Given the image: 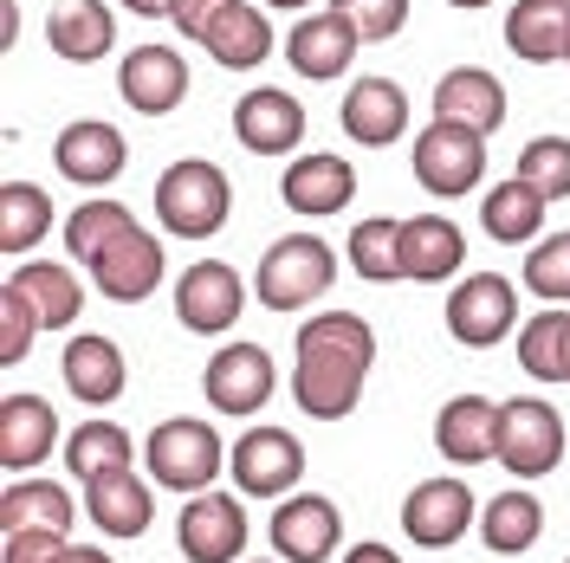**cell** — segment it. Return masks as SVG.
<instances>
[{"label":"cell","instance_id":"1","mask_svg":"<svg viewBox=\"0 0 570 563\" xmlns=\"http://www.w3.org/2000/svg\"><path fill=\"white\" fill-rule=\"evenodd\" d=\"M376 363V330L356 312H318L298 324V369H292V395L298 415L312 422H344Z\"/></svg>","mask_w":570,"mask_h":563},{"label":"cell","instance_id":"2","mask_svg":"<svg viewBox=\"0 0 570 563\" xmlns=\"http://www.w3.org/2000/svg\"><path fill=\"white\" fill-rule=\"evenodd\" d=\"M227 208H234V181H227V169H214L202 156L169 162L163 181H156V220L176 240H214L227 227Z\"/></svg>","mask_w":570,"mask_h":563},{"label":"cell","instance_id":"3","mask_svg":"<svg viewBox=\"0 0 570 563\" xmlns=\"http://www.w3.org/2000/svg\"><path fill=\"white\" fill-rule=\"evenodd\" d=\"M337 285V253L318 234H285L266 247L259 273H253V298L266 312H305L312 298H324Z\"/></svg>","mask_w":570,"mask_h":563},{"label":"cell","instance_id":"4","mask_svg":"<svg viewBox=\"0 0 570 563\" xmlns=\"http://www.w3.org/2000/svg\"><path fill=\"white\" fill-rule=\"evenodd\" d=\"M409 169H415V181H422L434 201H461V195H473L480 176H487V137L466 130V124L434 117V124L415 130V142H409Z\"/></svg>","mask_w":570,"mask_h":563},{"label":"cell","instance_id":"5","mask_svg":"<svg viewBox=\"0 0 570 563\" xmlns=\"http://www.w3.org/2000/svg\"><path fill=\"white\" fill-rule=\"evenodd\" d=\"M220 466H227V447H220L214 422L169 415V422L149 427V480L156 486H169V493H208Z\"/></svg>","mask_w":570,"mask_h":563},{"label":"cell","instance_id":"6","mask_svg":"<svg viewBox=\"0 0 570 563\" xmlns=\"http://www.w3.org/2000/svg\"><path fill=\"white\" fill-rule=\"evenodd\" d=\"M564 460V415L538 395L499 402V466L519 480H544Z\"/></svg>","mask_w":570,"mask_h":563},{"label":"cell","instance_id":"7","mask_svg":"<svg viewBox=\"0 0 570 563\" xmlns=\"http://www.w3.org/2000/svg\"><path fill=\"white\" fill-rule=\"evenodd\" d=\"M448 337L461 344V350H493L512 337V324H519V292L505 273H466L454 292H448Z\"/></svg>","mask_w":570,"mask_h":563},{"label":"cell","instance_id":"8","mask_svg":"<svg viewBox=\"0 0 570 563\" xmlns=\"http://www.w3.org/2000/svg\"><path fill=\"white\" fill-rule=\"evenodd\" d=\"M227 473H234V486L247 498H285V493H298V480H305V447H298L292 427L259 422L227 447Z\"/></svg>","mask_w":570,"mask_h":563},{"label":"cell","instance_id":"9","mask_svg":"<svg viewBox=\"0 0 570 563\" xmlns=\"http://www.w3.org/2000/svg\"><path fill=\"white\" fill-rule=\"evenodd\" d=\"M466 525H480V498H473V486H466L461 473L422 480V486H409V498H402V531H409V544H422V551L461 544Z\"/></svg>","mask_w":570,"mask_h":563},{"label":"cell","instance_id":"10","mask_svg":"<svg viewBox=\"0 0 570 563\" xmlns=\"http://www.w3.org/2000/svg\"><path fill=\"white\" fill-rule=\"evenodd\" d=\"M240 312H247V279H240L227 259H195V266L176 279L181 330H195V337H220V330H234V317Z\"/></svg>","mask_w":570,"mask_h":563},{"label":"cell","instance_id":"11","mask_svg":"<svg viewBox=\"0 0 570 563\" xmlns=\"http://www.w3.org/2000/svg\"><path fill=\"white\" fill-rule=\"evenodd\" d=\"M266 531H273V551L285 563H331L344 544V512L324 493H285Z\"/></svg>","mask_w":570,"mask_h":563},{"label":"cell","instance_id":"12","mask_svg":"<svg viewBox=\"0 0 570 563\" xmlns=\"http://www.w3.org/2000/svg\"><path fill=\"white\" fill-rule=\"evenodd\" d=\"M176 544L188 563H240L247 551V512H240V498L234 493H188L176 518Z\"/></svg>","mask_w":570,"mask_h":563},{"label":"cell","instance_id":"13","mask_svg":"<svg viewBox=\"0 0 570 563\" xmlns=\"http://www.w3.org/2000/svg\"><path fill=\"white\" fill-rule=\"evenodd\" d=\"M273 388H279V369L259 344H227L202 369V395H208L214 415H259L273 402Z\"/></svg>","mask_w":570,"mask_h":563},{"label":"cell","instance_id":"14","mask_svg":"<svg viewBox=\"0 0 570 563\" xmlns=\"http://www.w3.org/2000/svg\"><path fill=\"white\" fill-rule=\"evenodd\" d=\"M117 91H124V105L137 110V117H169V110L188 98V59H181L176 46H137V52H124V66H117Z\"/></svg>","mask_w":570,"mask_h":563},{"label":"cell","instance_id":"15","mask_svg":"<svg viewBox=\"0 0 570 563\" xmlns=\"http://www.w3.org/2000/svg\"><path fill=\"white\" fill-rule=\"evenodd\" d=\"M52 162H59V176L78 181V188H110V181L124 176V162H130V142L117 124H98V117H78L59 130L52 142Z\"/></svg>","mask_w":570,"mask_h":563},{"label":"cell","instance_id":"16","mask_svg":"<svg viewBox=\"0 0 570 563\" xmlns=\"http://www.w3.org/2000/svg\"><path fill=\"white\" fill-rule=\"evenodd\" d=\"M52 447H59V408L46 395H27V388L0 395V466L20 480V473L46 466Z\"/></svg>","mask_w":570,"mask_h":563},{"label":"cell","instance_id":"17","mask_svg":"<svg viewBox=\"0 0 570 563\" xmlns=\"http://www.w3.org/2000/svg\"><path fill=\"white\" fill-rule=\"evenodd\" d=\"M163 259H169L163 240H156L149 227H130V234H124L105 259H91L85 273H91V285L105 292L110 305H142V298L163 285Z\"/></svg>","mask_w":570,"mask_h":563},{"label":"cell","instance_id":"18","mask_svg":"<svg viewBox=\"0 0 570 563\" xmlns=\"http://www.w3.org/2000/svg\"><path fill=\"white\" fill-rule=\"evenodd\" d=\"M337 124L363 149H390L409 130V91L395 78H356L351 91H344V105H337Z\"/></svg>","mask_w":570,"mask_h":563},{"label":"cell","instance_id":"19","mask_svg":"<svg viewBox=\"0 0 570 563\" xmlns=\"http://www.w3.org/2000/svg\"><path fill=\"white\" fill-rule=\"evenodd\" d=\"M156 480H142L137 466H117V473H98L85 480V518L105 531V537H142L149 518H156Z\"/></svg>","mask_w":570,"mask_h":563},{"label":"cell","instance_id":"20","mask_svg":"<svg viewBox=\"0 0 570 563\" xmlns=\"http://www.w3.org/2000/svg\"><path fill=\"white\" fill-rule=\"evenodd\" d=\"M356 27L337 13V7H324V13H305L298 27H292V39H285V59H292V71L298 78H312V85H324V78H344L356 59Z\"/></svg>","mask_w":570,"mask_h":563},{"label":"cell","instance_id":"21","mask_svg":"<svg viewBox=\"0 0 570 563\" xmlns=\"http://www.w3.org/2000/svg\"><path fill=\"white\" fill-rule=\"evenodd\" d=\"M234 137L247 142L253 156H292V149L305 142V105H298L292 91L259 85V91H247V98L234 105Z\"/></svg>","mask_w":570,"mask_h":563},{"label":"cell","instance_id":"22","mask_svg":"<svg viewBox=\"0 0 570 563\" xmlns=\"http://www.w3.org/2000/svg\"><path fill=\"white\" fill-rule=\"evenodd\" d=\"M434 447H441L448 466L499 460V402H487V395H454V402L434 415Z\"/></svg>","mask_w":570,"mask_h":563},{"label":"cell","instance_id":"23","mask_svg":"<svg viewBox=\"0 0 570 563\" xmlns=\"http://www.w3.org/2000/svg\"><path fill=\"white\" fill-rule=\"evenodd\" d=\"M351 195H356V169L344 156H292L279 176V201L292 214H312V220L351 208Z\"/></svg>","mask_w":570,"mask_h":563},{"label":"cell","instance_id":"24","mask_svg":"<svg viewBox=\"0 0 570 563\" xmlns=\"http://www.w3.org/2000/svg\"><path fill=\"white\" fill-rule=\"evenodd\" d=\"M434 117H448V124H466V130L493 137L499 124H505V85H499L487 66L441 71V85H434Z\"/></svg>","mask_w":570,"mask_h":563},{"label":"cell","instance_id":"25","mask_svg":"<svg viewBox=\"0 0 570 563\" xmlns=\"http://www.w3.org/2000/svg\"><path fill=\"white\" fill-rule=\"evenodd\" d=\"M7 292L27 298V312L39 317V330H66L71 317L85 312V285H78V273L59 266V259H20V266L7 273Z\"/></svg>","mask_w":570,"mask_h":563},{"label":"cell","instance_id":"26","mask_svg":"<svg viewBox=\"0 0 570 563\" xmlns=\"http://www.w3.org/2000/svg\"><path fill=\"white\" fill-rule=\"evenodd\" d=\"M505 46L525 66H570V0H512Z\"/></svg>","mask_w":570,"mask_h":563},{"label":"cell","instance_id":"27","mask_svg":"<svg viewBox=\"0 0 570 563\" xmlns=\"http://www.w3.org/2000/svg\"><path fill=\"white\" fill-rule=\"evenodd\" d=\"M461 259H466V234L448 214H415V220H402V273L415 285L454 279Z\"/></svg>","mask_w":570,"mask_h":563},{"label":"cell","instance_id":"28","mask_svg":"<svg viewBox=\"0 0 570 563\" xmlns=\"http://www.w3.org/2000/svg\"><path fill=\"white\" fill-rule=\"evenodd\" d=\"M46 39L66 66H98L110 52V39H117V20H110L105 0H59L46 13Z\"/></svg>","mask_w":570,"mask_h":563},{"label":"cell","instance_id":"29","mask_svg":"<svg viewBox=\"0 0 570 563\" xmlns=\"http://www.w3.org/2000/svg\"><path fill=\"white\" fill-rule=\"evenodd\" d=\"M130 383V369H124V350L98 337V330H85V337H71L66 344V388L85 402V408H110L117 395Z\"/></svg>","mask_w":570,"mask_h":563},{"label":"cell","instance_id":"30","mask_svg":"<svg viewBox=\"0 0 570 563\" xmlns=\"http://www.w3.org/2000/svg\"><path fill=\"white\" fill-rule=\"evenodd\" d=\"M544 195H538L532 181H499V188H487V208H480V220H487V234H493L499 247H532V240H544Z\"/></svg>","mask_w":570,"mask_h":563},{"label":"cell","instance_id":"31","mask_svg":"<svg viewBox=\"0 0 570 563\" xmlns=\"http://www.w3.org/2000/svg\"><path fill=\"white\" fill-rule=\"evenodd\" d=\"M202 52H208L214 66H227V71H253L266 52H273V27H266V13H259V7L234 0V7L208 27Z\"/></svg>","mask_w":570,"mask_h":563},{"label":"cell","instance_id":"32","mask_svg":"<svg viewBox=\"0 0 570 563\" xmlns=\"http://www.w3.org/2000/svg\"><path fill=\"white\" fill-rule=\"evenodd\" d=\"M480 537H487V551L493 557H525L538 537H544V505L532 493H499L480 505Z\"/></svg>","mask_w":570,"mask_h":563},{"label":"cell","instance_id":"33","mask_svg":"<svg viewBox=\"0 0 570 563\" xmlns=\"http://www.w3.org/2000/svg\"><path fill=\"white\" fill-rule=\"evenodd\" d=\"M52 234V195L39 181H0V253L20 259Z\"/></svg>","mask_w":570,"mask_h":563},{"label":"cell","instance_id":"34","mask_svg":"<svg viewBox=\"0 0 570 563\" xmlns=\"http://www.w3.org/2000/svg\"><path fill=\"white\" fill-rule=\"evenodd\" d=\"M519 369L538 383H570V312H532L519 324Z\"/></svg>","mask_w":570,"mask_h":563},{"label":"cell","instance_id":"35","mask_svg":"<svg viewBox=\"0 0 570 563\" xmlns=\"http://www.w3.org/2000/svg\"><path fill=\"white\" fill-rule=\"evenodd\" d=\"M33 525H52V531H71V493L52 486V480H13L0 493V531H33Z\"/></svg>","mask_w":570,"mask_h":563},{"label":"cell","instance_id":"36","mask_svg":"<svg viewBox=\"0 0 570 563\" xmlns=\"http://www.w3.org/2000/svg\"><path fill=\"white\" fill-rule=\"evenodd\" d=\"M130 227H137V214L124 208V201H98V195H91L85 208H71L66 247H71V259H85V266H91V259H105V253L117 247Z\"/></svg>","mask_w":570,"mask_h":563},{"label":"cell","instance_id":"37","mask_svg":"<svg viewBox=\"0 0 570 563\" xmlns=\"http://www.w3.org/2000/svg\"><path fill=\"white\" fill-rule=\"evenodd\" d=\"M351 266H356V279H370V285L409 279V273H402V220H390V214L356 220L351 227Z\"/></svg>","mask_w":570,"mask_h":563},{"label":"cell","instance_id":"38","mask_svg":"<svg viewBox=\"0 0 570 563\" xmlns=\"http://www.w3.org/2000/svg\"><path fill=\"white\" fill-rule=\"evenodd\" d=\"M130 454H137V447H130V434H124L117 422H98V415L66 434V466L78 473V480L117 473V466H130Z\"/></svg>","mask_w":570,"mask_h":563},{"label":"cell","instance_id":"39","mask_svg":"<svg viewBox=\"0 0 570 563\" xmlns=\"http://www.w3.org/2000/svg\"><path fill=\"white\" fill-rule=\"evenodd\" d=\"M525 292L544 298V305H570V227L532 240V253H525Z\"/></svg>","mask_w":570,"mask_h":563},{"label":"cell","instance_id":"40","mask_svg":"<svg viewBox=\"0 0 570 563\" xmlns=\"http://www.w3.org/2000/svg\"><path fill=\"white\" fill-rule=\"evenodd\" d=\"M519 181H532L544 201L570 195V137H532L519 156Z\"/></svg>","mask_w":570,"mask_h":563},{"label":"cell","instance_id":"41","mask_svg":"<svg viewBox=\"0 0 570 563\" xmlns=\"http://www.w3.org/2000/svg\"><path fill=\"white\" fill-rule=\"evenodd\" d=\"M331 7L356 27L363 46H383V39H395L409 27V0H331Z\"/></svg>","mask_w":570,"mask_h":563},{"label":"cell","instance_id":"42","mask_svg":"<svg viewBox=\"0 0 570 563\" xmlns=\"http://www.w3.org/2000/svg\"><path fill=\"white\" fill-rule=\"evenodd\" d=\"M33 330H39V317L27 312V298L0 285V369L27 363V350H33Z\"/></svg>","mask_w":570,"mask_h":563},{"label":"cell","instance_id":"43","mask_svg":"<svg viewBox=\"0 0 570 563\" xmlns=\"http://www.w3.org/2000/svg\"><path fill=\"white\" fill-rule=\"evenodd\" d=\"M66 531L33 525V531H7V563H59L66 557Z\"/></svg>","mask_w":570,"mask_h":563},{"label":"cell","instance_id":"44","mask_svg":"<svg viewBox=\"0 0 570 563\" xmlns=\"http://www.w3.org/2000/svg\"><path fill=\"white\" fill-rule=\"evenodd\" d=\"M227 7H234V0H169V20H176L181 39H208V27Z\"/></svg>","mask_w":570,"mask_h":563},{"label":"cell","instance_id":"45","mask_svg":"<svg viewBox=\"0 0 570 563\" xmlns=\"http://www.w3.org/2000/svg\"><path fill=\"white\" fill-rule=\"evenodd\" d=\"M344 563H402L390 551V544H376V537H370V544H351V551H344Z\"/></svg>","mask_w":570,"mask_h":563},{"label":"cell","instance_id":"46","mask_svg":"<svg viewBox=\"0 0 570 563\" xmlns=\"http://www.w3.org/2000/svg\"><path fill=\"white\" fill-rule=\"evenodd\" d=\"M59 563H110V557L98 551V544H66V557Z\"/></svg>","mask_w":570,"mask_h":563},{"label":"cell","instance_id":"47","mask_svg":"<svg viewBox=\"0 0 570 563\" xmlns=\"http://www.w3.org/2000/svg\"><path fill=\"white\" fill-rule=\"evenodd\" d=\"M130 13H142V20H156V13H169V0H124Z\"/></svg>","mask_w":570,"mask_h":563},{"label":"cell","instance_id":"48","mask_svg":"<svg viewBox=\"0 0 570 563\" xmlns=\"http://www.w3.org/2000/svg\"><path fill=\"white\" fill-rule=\"evenodd\" d=\"M448 7H466V13H473V7H487V0H448Z\"/></svg>","mask_w":570,"mask_h":563},{"label":"cell","instance_id":"49","mask_svg":"<svg viewBox=\"0 0 570 563\" xmlns=\"http://www.w3.org/2000/svg\"><path fill=\"white\" fill-rule=\"evenodd\" d=\"M266 7H305V0H266Z\"/></svg>","mask_w":570,"mask_h":563},{"label":"cell","instance_id":"50","mask_svg":"<svg viewBox=\"0 0 570 563\" xmlns=\"http://www.w3.org/2000/svg\"><path fill=\"white\" fill-rule=\"evenodd\" d=\"M253 563H266V557H253ZM279 563H285V557H279Z\"/></svg>","mask_w":570,"mask_h":563},{"label":"cell","instance_id":"51","mask_svg":"<svg viewBox=\"0 0 570 563\" xmlns=\"http://www.w3.org/2000/svg\"><path fill=\"white\" fill-rule=\"evenodd\" d=\"M564 563H570V557H564Z\"/></svg>","mask_w":570,"mask_h":563}]
</instances>
